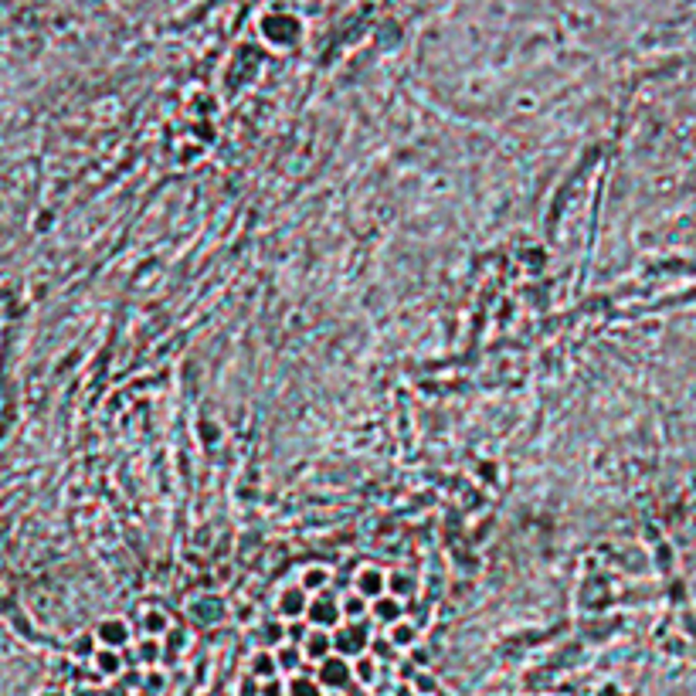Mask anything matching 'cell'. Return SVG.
Returning a JSON list of instances; mask_svg holds the SVG:
<instances>
[{
	"instance_id": "6da1fadb",
	"label": "cell",
	"mask_w": 696,
	"mask_h": 696,
	"mask_svg": "<svg viewBox=\"0 0 696 696\" xmlns=\"http://www.w3.org/2000/svg\"><path fill=\"white\" fill-rule=\"evenodd\" d=\"M41 696H65V693H41Z\"/></svg>"
}]
</instances>
